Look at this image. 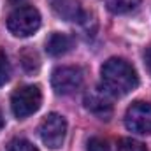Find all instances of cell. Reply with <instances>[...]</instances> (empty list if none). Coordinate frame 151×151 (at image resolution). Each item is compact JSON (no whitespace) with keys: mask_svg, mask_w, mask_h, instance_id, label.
<instances>
[{"mask_svg":"<svg viewBox=\"0 0 151 151\" xmlns=\"http://www.w3.org/2000/svg\"><path fill=\"white\" fill-rule=\"evenodd\" d=\"M2 127H4V116H2V113H0V130H2Z\"/></svg>","mask_w":151,"mask_h":151,"instance_id":"ac0fdd59","label":"cell"},{"mask_svg":"<svg viewBox=\"0 0 151 151\" xmlns=\"http://www.w3.org/2000/svg\"><path fill=\"white\" fill-rule=\"evenodd\" d=\"M102 86L113 97H125L139 84V76L132 63L123 58H109L102 69Z\"/></svg>","mask_w":151,"mask_h":151,"instance_id":"6da1fadb","label":"cell"},{"mask_svg":"<svg viewBox=\"0 0 151 151\" xmlns=\"http://www.w3.org/2000/svg\"><path fill=\"white\" fill-rule=\"evenodd\" d=\"M84 76L79 67H58L51 74V86L58 95H70L83 86Z\"/></svg>","mask_w":151,"mask_h":151,"instance_id":"5b68a950","label":"cell"},{"mask_svg":"<svg viewBox=\"0 0 151 151\" xmlns=\"http://www.w3.org/2000/svg\"><path fill=\"white\" fill-rule=\"evenodd\" d=\"M86 150L88 151H111V146L102 137H91L88 141V144H86Z\"/></svg>","mask_w":151,"mask_h":151,"instance_id":"9a60e30c","label":"cell"},{"mask_svg":"<svg viewBox=\"0 0 151 151\" xmlns=\"http://www.w3.org/2000/svg\"><path fill=\"white\" fill-rule=\"evenodd\" d=\"M106 7L114 14H127L141 4V0H104Z\"/></svg>","mask_w":151,"mask_h":151,"instance_id":"30bf717a","label":"cell"},{"mask_svg":"<svg viewBox=\"0 0 151 151\" xmlns=\"http://www.w3.org/2000/svg\"><path fill=\"white\" fill-rule=\"evenodd\" d=\"M9 2H11L12 5H21V4H23L25 0H9Z\"/></svg>","mask_w":151,"mask_h":151,"instance_id":"e0dca14e","label":"cell"},{"mask_svg":"<svg viewBox=\"0 0 151 151\" xmlns=\"http://www.w3.org/2000/svg\"><path fill=\"white\" fill-rule=\"evenodd\" d=\"M125 127L130 132L146 135L151 134V104L150 102H134L125 113Z\"/></svg>","mask_w":151,"mask_h":151,"instance_id":"8992f818","label":"cell"},{"mask_svg":"<svg viewBox=\"0 0 151 151\" xmlns=\"http://www.w3.org/2000/svg\"><path fill=\"white\" fill-rule=\"evenodd\" d=\"M70 47H72V37H69L67 34L53 32L46 40V51L51 56H62V55L69 53Z\"/></svg>","mask_w":151,"mask_h":151,"instance_id":"9c48e42d","label":"cell"},{"mask_svg":"<svg viewBox=\"0 0 151 151\" xmlns=\"http://www.w3.org/2000/svg\"><path fill=\"white\" fill-rule=\"evenodd\" d=\"M11 77V63L7 55L0 49V86H4Z\"/></svg>","mask_w":151,"mask_h":151,"instance_id":"5bb4252c","label":"cell"},{"mask_svg":"<svg viewBox=\"0 0 151 151\" xmlns=\"http://www.w3.org/2000/svg\"><path fill=\"white\" fill-rule=\"evenodd\" d=\"M19 60H21V65H23V69L27 72H35L39 69V56L32 49H25L19 55Z\"/></svg>","mask_w":151,"mask_h":151,"instance_id":"8fae6325","label":"cell"},{"mask_svg":"<svg viewBox=\"0 0 151 151\" xmlns=\"http://www.w3.org/2000/svg\"><path fill=\"white\" fill-rule=\"evenodd\" d=\"M144 58H146V67H148V70L151 72V46L146 49V55H144Z\"/></svg>","mask_w":151,"mask_h":151,"instance_id":"2e32d148","label":"cell"},{"mask_svg":"<svg viewBox=\"0 0 151 151\" xmlns=\"http://www.w3.org/2000/svg\"><path fill=\"white\" fill-rule=\"evenodd\" d=\"M40 104H42V93H40V88L35 84L21 86L14 90L11 97V109L18 119L28 118L34 113H37Z\"/></svg>","mask_w":151,"mask_h":151,"instance_id":"3957f363","label":"cell"},{"mask_svg":"<svg viewBox=\"0 0 151 151\" xmlns=\"http://www.w3.org/2000/svg\"><path fill=\"white\" fill-rule=\"evenodd\" d=\"M39 135L49 150H60L67 135L65 118L58 113H49L39 125Z\"/></svg>","mask_w":151,"mask_h":151,"instance_id":"277c9868","label":"cell"},{"mask_svg":"<svg viewBox=\"0 0 151 151\" xmlns=\"http://www.w3.org/2000/svg\"><path fill=\"white\" fill-rule=\"evenodd\" d=\"M7 151H39L30 141L23 139V137H16L7 144Z\"/></svg>","mask_w":151,"mask_h":151,"instance_id":"4fadbf2b","label":"cell"},{"mask_svg":"<svg viewBox=\"0 0 151 151\" xmlns=\"http://www.w3.org/2000/svg\"><path fill=\"white\" fill-rule=\"evenodd\" d=\"M53 12L65 21H81L84 18L79 0H49Z\"/></svg>","mask_w":151,"mask_h":151,"instance_id":"ba28073f","label":"cell"},{"mask_svg":"<svg viewBox=\"0 0 151 151\" xmlns=\"http://www.w3.org/2000/svg\"><path fill=\"white\" fill-rule=\"evenodd\" d=\"M84 107L100 119H109L113 114V102L104 88H93L84 95Z\"/></svg>","mask_w":151,"mask_h":151,"instance_id":"52a82bcc","label":"cell"},{"mask_svg":"<svg viewBox=\"0 0 151 151\" xmlns=\"http://www.w3.org/2000/svg\"><path fill=\"white\" fill-rule=\"evenodd\" d=\"M118 151H148L146 146L135 139H130V137H123L118 141Z\"/></svg>","mask_w":151,"mask_h":151,"instance_id":"7c38bea8","label":"cell"},{"mask_svg":"<svg viewBox=\"0 0 151 151\" xmlns=\"http://www.w3.org/2000/svg\"><path fill=\"white\" fill-rule=\"evenodd\" d=\"M40 27V14L34 5H19L7 18V28L16 37H30Z\"/></svg>","mask_w":151,"mask_h":151,"instance_id":"7a4b0ae2","label":"cell"}]
</instances>
